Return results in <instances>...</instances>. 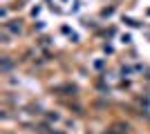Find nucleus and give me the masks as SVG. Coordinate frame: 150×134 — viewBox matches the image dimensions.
Masks as SVG:
<instances>
[]
</instances>
